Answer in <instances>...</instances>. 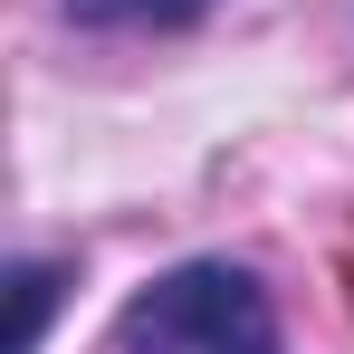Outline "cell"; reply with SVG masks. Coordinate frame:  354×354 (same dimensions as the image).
<instances>
[{"instance_id":"cell-1","label":"cell","mask_w":354,"mask_h":354,"mask_svg":"<svg viewBox=\"0 0 354 354\" xmlns=\"http://www.w3.org/2000/svg\"><path fill=\"white\" fill-rule=\"evenodd\" d=\"M115 354H278V306L230 259H192L115 316Z\"/></svg>"},{"instance_id":"cell-3","label":"cell","mask_w":354,"mask_h":354,"mask_svg":"<svg viewBox=\"0 0 354 354\" xmlns=\"http://www.w3.org/2000/svg\"><path fill=\"white\" fill-rule=\"evenodd\" d=\"M48 288H58V268H19V354H39V326H48Z\"/></svg>"},{"instance_id":"cell-2","label":"cell","mask_w":354,"mask_h":354,"mask_svg":"<svg viewBox=\"0 0 354 354\" xmlns=\"http://www.w3.org/2000/svg\"><path fill=\"white\" fill-rule=\"evenodd\" d=\"M211 0H67V19H86V29H182Z\"/></svg>"}]
</instances>
